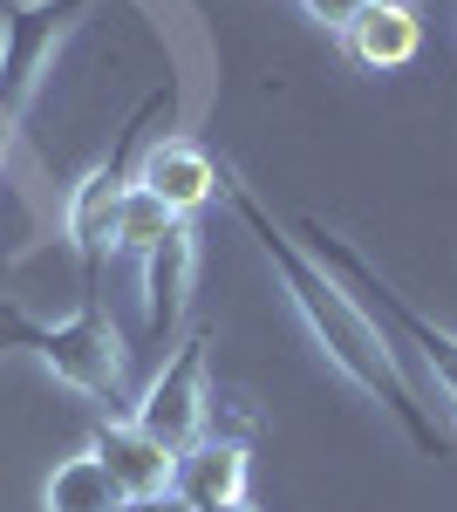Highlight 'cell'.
Wrapping results in <instances>:
<instances>
[{
    "label": "cell",
    "mask_w": 457,
    "mask_h": 512,
    "mask_svg": "<svg viewBox=\"0 0 457 512\" xmlns=\"http://www.w3.org/2000/svg\"><path fill=\"white\" fill-rule=\"evenodd\" d=\"M130 499L116 492V478L103 472V458L96 451H82V458H62L48 485H41V512H123Z\"/></svg>",
    "instance_id": "7c38bea8"
},
{
    "label": "cell",
    "mask_w": 457,
    "mask_h": 512,
    "mask_svg": "<svg viewBox=\"0 0 457 512\" xmlns=\"http://www.w3.org/2000/svg\"><path fill=\"white\" fill-rule=\"evenodd\" d=\"M301 7H307V21H321L328 35H348V21H355L369 0H301Z\"/></svg>",
    "instance_id": "5bb4252c"
},
{
    "label": "cell",
    "mask_w": 457,
    "mask_h": 512,
    "mask_svg": "<svg viewBox=\"0 0 457 512\" xmlns=\"http://www.w3.org/2000/svg\"><path fill=\"white\" fill-rule=\"evenodd\" d=\"M219 198H226L232 212H239V226L260 239V253H267V267H273V280H280V294H287V308L301 315V328L314 335V349L328 355L335 369H342L355 390L369 396V403H382L403 431H410V444L417 451H430V458H444L451 451V431L430 417V403L417 396V383L403 376V355L389 349V335H382L376 321H369V308L348 294L342 280L328 274L314 253H307L294 233H280L267 219V205L246 192L239 178H232L226 164H219Z\"/></svg>",
    "instance_id": "6da1fadb"
},
{
    "label": "cell",
    "mask_w": 457,
    "mask_h": 512,
    "mask_svg": "<svg viewBox=\"0 0 457 512\" xmlns=\"http://www.w3.org/2000/svg\"><path fill=\"white\" fill-rule=\"evenodd\" d=\"M123 512H185V506H178L171 492H157V499H130V506H123Z\"/></svg>",
    "instance_id": "9a60e30c"
},
{
    "label": "cell",
    "mask_w": 457,
    "mask_h": 512,
    "mask_svg": "<svg viewBox=\"0 0 457 512\" xmlns=\"http://www.w3.org/2000/svg\"><path fill=\"white\" fill-rule=\"evenodd\" d=\"M301 239H307V253H314V260H321V267H328V274H335L348 294L369 308V321L389 335V349H403V342H410V349H423V362H430V376H437L444 403L457 410V335H451V328H437L423 308H410V301H403V294H396V287H389V280H382L342 233H328L321 219H307Z\"/></svg>",
    "instance_id": "277c9868"
},
{
    "label": "cell",
    "mask_w": 457,
    "mask_h": 512,
    "mask_svg": "<svg viewBox=\"0 0 457 512\" xmlns=\"http://www.w3.org/2000/svg\"><path fill=\"white\" fill-rule=\"evenodd\" d=\"M89 7L96 0H7L0 7V171L14 158V137H21V123L35 110L62 41L82 28Z\"/></svg>",
    "instance_id": "3957f363"
},
{
    "label": "cell",
    "mask_w": 457,
    "mask_h": 512,
    "mask_svg": "<svg viewBox=\"0 0 457 512\" xmlns=\"http://www.w3.org/2000/svg\"><path fill=\"white\" fill-rule=\"evenodd\" d=\"M178 226V212L164 205V198H151L137 178H130V192H123V219H116V246H130V253H151L157 239Z\"/></svg>",
    "instance_id": "4fadbf2b"
},
{
    "label": "cell",
    "mask_w": 457,
    "mask_h": 512,
    "mask_svg": "<svg viewBox=\"0 0 457 512\" xmlns=\"http://www.w3.org/2000/svg\"><path fill=\"white\" fill-rule=\"evenodd\" d=\"M246 485H253L246 444H232V437H198L191 451H178L171 499L185 512H239L246 506Z\"/></svg>",
    "instance_id": "52a82bcc"
},
{
    "label": "cell",
    "mask_w": 457,
    "mask_h": 512,
    "mask_svg": "<svg viewBox=\"0 0 457 512\" xmlns=\"http://www.w3.org/2000/svg\"><path fill=\"white\" fill-rule=\"evenodd\" d=\"M205 417H212V335L198 328L171 349V362L151 376V390L130 403V424H144L164 451H191L205 437Z\"/></svg>",
    "instance_id": "8992f818"
},
{
    "label": "cell",
    "mask_w": 457,
    "mask_h": 512,
    "mask_svg": "<svg viewBox=\"0 0 457 512\" xmlns=\"http://www.w3.org/2000/svg\"><path fill=\"white\" fill-rule=\"evenodd\" d=\"M191 280H198V226L178 219L171 233L144 253V335L164 342L191 308Z\"/></svg>",
    "instance_id": "ba28073f"
},
{
    "label": "cell",
    "mask_w": 457,
    "mask_h": 512,
    "mask_svg": "<svg viewBox=\"0 0 457 512\" xmlns=\"http://www.w3.org/2000/svg\"><path fill=\"white\" fill-rule=\"evenodd\" d=\"M239 512H246V506H239Z\"/></svg>",
    "instance_id": "2e32d148"
},
{
    "label": "cell",
    "mask_w": 457,
    "mask_h": 512,
    "mask_svg": "<svg viewBox=\"0 0 457 512\" xmlns=\"http://www.w3.org/2000/svg\"><path fill=\"white\" fill-rule=\"evenodd\" d=\"M89 451L103 458V472L116 478L123 499H157V492H171L178 451H164V444H157L144 424H130V417H103V424L89 431Z\"/></svg>",
    "instance_id": "9c48e42d"
},
{
    "label": "cell",
    "mask_w": 457,
    "mask_h": 512,
    "mask_svg": "<svg viewBox=\"0 0 457 512\" xmlns=\"http://www.w3.org/2000/svg\"><path fill=\"white\" fill-rule=\"evenodd\" d=\"M157 96L137 110V117L116 130L110 158L89 164L76 185H69V198H62V239L76 246L82 260V301H96V280H103V260L116 253V219H123V192H130V178H123V164H130V151H137V130L151 123Z\"/></svg>",
    "instance_id": "5b68a950"
},
{
    "label": "cell",
    "mask_w": 457,
    "mask_h": 512,
    "mask_svg": "<svg viewBox=\"0 0 457 512\" xmlns=\"http://www.w3.org/2000/svg\"><path fill=\"white\" fill-rule=\"evenodd\" d=\"M0 342L35 349L55 369V383L103 403V417H130V355L116 342L103 301H82L69 321H28L21 308H0Z\"/></svg>",
    "instance_id": "7a4b0ae2"
},
{
    "label": "cell",
    "mask_w": 457,
    "mask_h": 512,
    "mask_svg": "<svg viewBox=\"0 0 457 512\" xmlns=\"http://www.w3.org/2000/svg\"><path fill=\"white\" fill-rule=\"evenodd\" d=\"M342 48H348V62H362V69H376V76L417 62V48H423L417 7H410V0H369V7L348 21Z\"/></svg>",
    "instance_id": "8fae6325"
},
{
    "label": "cell",
    "mask_w": 457,
    "mask_h": 512,
    "mask_svg": "<svg viewBox=\"0 0 457 512\" xmlns=\"http://www.w3.org/2000/svg\"><path fill=\"white\" fill-rule=\"evenodd\" d=\"M137 185L151 198H164L178 219H191L198 205H212L219 198V164L205 144H191V137H157L144 164H137Z\"/></svg>",
    "instance_id": "30bf717a"
}]
</instances>
